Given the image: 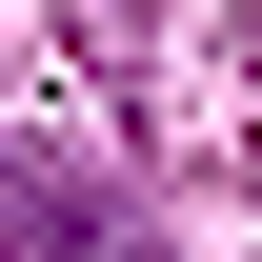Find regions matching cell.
<instances>
[{"label":"cell","mask_w":262,"mask_h":262,"mask_svg":"<svg viewBox=\"0 0 262 262\" xmlns=\"http://www.w3.org/2000/svg\"><path fill=\"white\" fill-rule=\"evenodd\" d=\"M0 262H141V222H121L101 162H61V141L0 121Z\"/></svg>","instance_id":"6da1fadb"}]
</instances>
